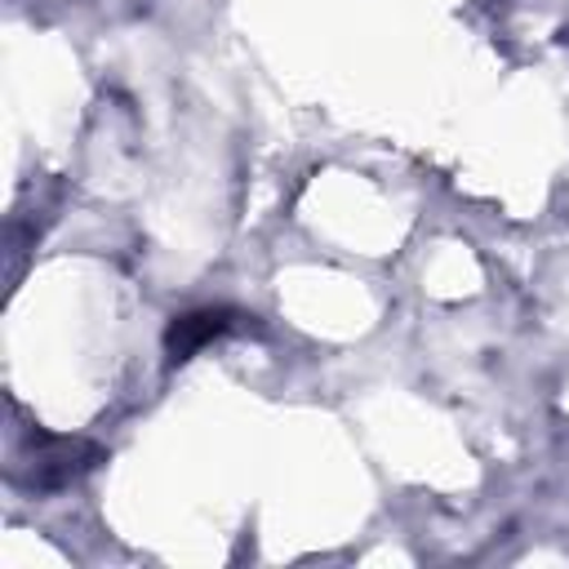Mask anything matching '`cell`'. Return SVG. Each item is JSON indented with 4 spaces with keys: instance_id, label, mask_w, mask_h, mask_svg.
<instances>
[{
    "instance_id": "cell-1",
    "label": "cell",
    "mask_w": 569,
    "mask_h": 569,
    "mask_svg": "<svg viewBox=\"0 0 569 569\" xmlns=\"http://www.w3.org/2000/svg\"><path fill=\"white\" fill-rule=\"evenodd\" d=\"M236 311L231 307H200V311H187V316H173V325H169V333H164V351H169V360L178 365V360H187L191 351H200L204 342H213V338H222L227 329H236Z\"/></svg>"
}]
</instances>
